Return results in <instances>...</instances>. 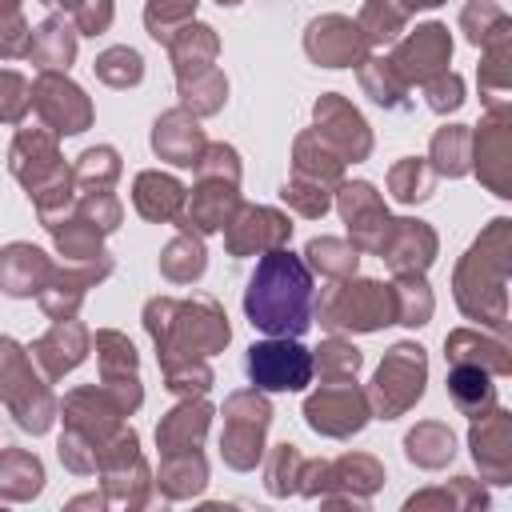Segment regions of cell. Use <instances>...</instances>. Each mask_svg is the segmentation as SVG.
<instances>
[{"instance_id":"cell-1","label":"cell","mask_w":512,"mask_h":512,"mask_svg":"<svg viewBox=\"0 0 512 512\" xmlns=\"http://www.w3.org/2000/svg\"><path fill=\"white\" fill-rule=\"evenodd\" d=\"M244 312L268 336H300L312 324V272L288 248H268L248 280Z\"/></svg>"},{"instance_id":"cell-2","label":"cell","mask_w":512,"mask_h":512,"mask_svg":"<svg viewBox=\"0 0 512 512\" xmlns=\"http://www.w3.org/2000/svg\"><path fill=\"white\" fill-rule=\"evenodd\" d=\"M244 368H248L252 388H264V392H300L312 380L316 360H312V352L304 344H296V336H276V340L252 344Z\"/></svg>"},{"instance_id":"cell-3","label":"cell","mask_w":512,"mask_h":512,"mask_svg":"<svg viewBox=\"0 0 512 512\" xmlns=\"http://www.w3.org/2000/svg\"><path fill=\"white\" fill-rule=\"evenodd\" d=\"M396 320V296L392 288L376 284V280H348L344 288H336L324 304V324L328 328H356V332H372L380 324Z\"/></svg>"},{"instance_id":"cell-4","label":"cell","mask_w":512,"mask_h":512,"mask_svg":"<svg viewBox=\"0 0 512 512\" xmlns=\"http://www.w3.org/2000/svg\"><path fill=\"white\" fill-rule=\"evenodd\" d=\"M420 392H424V348H416V344H396V348L388 352V360L380 364L368 400H372V408H376L384 420H392V416H400L408 404H416Z\"/></svg>"},{"instance_id":"cell-5","label":"cell","mask_w":512,"mask_h":512,"mask_svg":"<svg viewBox=\"0 0 512 512\" xmlns=\"http://www.w3.org/2000/svg\"><path fill=\"white\" fill-rule=\"evenodd\" d=\"M224 416H228V424H224V460L232 464V468H252L256 464V456H260V436H264V428H268V404L256 396V392H240V396H232L228 400V408H224Z\"/></svg>"},{"instance_id":"cell-6","label":"cell","mask_w":512,"mask_h":512,"mask_svg":"<svg viewBox=\"0 0 512 512\" xmlns=\"http://www.w3.org/2000/svg\"><path fill=\"white\" fill-rule=\"evenodd\" d=\"M32 104H36V112L52 124V132H84L88 120H92L88 96H84L72 80H64L60 72H52V68H44V72L36 76V84H32Z\"/></svg>"},{"instance_id":"cell-7","label":"cell","mask_w":512,"mask_h":512,"mask_svg":"<svg viewBox=\"0 0 512 512\" xmlns=\"http://www.w3.org/2000/svg\"><path fill=\"white\" fill-rule=\"evenodd\" d=\"M304 416L316 432L324 436H348V432H360L364 420H368V400L348 384V380H332L328 388H320L308 404H304Z\"/></svg>"},{"instance_id":"cell-8","label":"cell","mask_w":512,"mask_h":512,"mask_svg":"<svg viewBox=\"0 0 512 512\" xmlns=\"http://www.w3.org/2000/svg\"><path fill=\"white\" fill-rule=\"evenodd\" d=\"M448 56H452L448 28H444V24H424V28H416V32L400 44V52H396L392 68L400 72V80H404V84H412V80L428 84L432 76H440V72H444Z\"/></svg>"},{"instance_id":"cell-9","label":"cell","mask_w":512,"mask_h":512,"mask_svg":"<svg viewBox=\"0 0 512 512\" xmlns=\"http://www.w3.org/2000/svg\"><path fill=\"white\" fill-rule=\"evenodd\" d=\"M340 212L348 220V232H352L356 248H380V240H384L392 220H388V212H384V204H380L372 184H360V180L344 184L340 188Z\"/></svg>"},{"instance_id":"cell-10","label":"cell","mask_w":512,"mask_h":512,"mask_svg":"<svg viewBox=\"0 0 512 512\" xmlns=\"http://www.w3.org/2000/svg\"><path fill=\"white\" fill-rule=\"evenodd\" d=\"M316 136L324 144H336L344 160H360L368 152V132H364V120L356 108H348L340 96H324L316 104Z\"/></svg>"},{"instance_id":"cell-11","label":"cell","mask_w":512,"mask_h":512,"mask_svg":"<svg viewBox=\"0 0 512 512\" xmlns=\"http://www.w3.org/2000/svg\"><path fill=\"white\" fill-rule=\"evenodd\" d=\"M376 252L388 256L396 272H424L436 256V236L420 220H392Z\"/></svg>"},{"instance_id":"cell-12","label":"cell","mask_w":512,"mask_h":512,"mask_svg":"<svg viewBox=\"0 0 512 512\" xmlns=\"http://www.w3.org/2000/svg\"><path fill=\"white\" fill-rule=\"evenodd\" d=\"M364 48V32L344 20V16H324L308 28V56L320 60L324 68H344L360 56Z\"/></svg>"},{"instance_id":"cell-13","label":"cell","mask_w":512,"mask_h":512,"mask_svg":"<svg viewBox=\"0 0 512 512\" xmlns=\"http://www.w3.org/2000/svg\"><path fill=\"white\" fill-rule=\"evenodd\" d=\"M224 228H228V248L236 256H244L252 248H280L288 240V232H292V224L272 208H244Z\"/></svg>"},{"instance_id":"cell-14","label":"cell","mask_w":512,"mask_h":512,"mask_svg":"<svg viewBox=\"0 0 512 512\" xmlns=\"http://www.w3.org/2000/svg\"><path fill=\"white\" fill-rule=\"evenodd\" d=\"M152 148H156L164 160H172V164H196L200 152H204V136H200L196 120H192L184 108H176V112H164V116L156 120V128H152Z\"/></svg>"},{"instance_id":"cell-15","label":"cell","mask_w":512,"mask_h":512,"mask_svg":"<svg viewBox=\"0 0 512 512\" xmlns=\"http://www.w3.org/2000/svg\"><path fill=\"white\" fill-rule=\"evenodd\" d=\"M52 268L44 260L40 248H28V244H12L0 252V288L8 296H32V292H44Z\"/></svg>"},{"instance_id":"cell-16","label":"cell","mask_w":512,"mask_h":512,"mask_svg":"<svg viewBox=\"0 0 512 512\" xmlns=\"http://www.w3.org/2000/svg\"><path fill=\"white\" fill-rule=\"evenodd\" d=\"M476 168H480V180H484L496 196H512V192H508V128H504V112H496V120L480 128V140H476Z\"/></svg>"},{"instance_id":"cell-17","label":"cell","mask_w":512,"mask_h":512,"mask_svg":"<svg viewBox=\"0 0 512 512\" xmlns=\"http://www.w3.org/2000/svg\"><path fill=\"white\" fill-rule=\"evenodd\" d=\"M508 416L504 412H488L480 416V424L472 428V456L480 468H488L496 476V484H504L508 472Z\"/></svg>"},{"instance_id":"cell-18","label":"cell","mask_w":512,"mask_h":512,"mask_svg":"<svg viewBox=\"0 0 512 512\" xmlns=\"http://www.w3.org/2000/svg\"><path fill=\"white\" fill-rule=\"evenodd\" d=\"M32 352H36V360L48 368V376L56 380V376H64L68 368L80 364V356H84V328H80L76 320H60Z\"/></svg>"},{"instance_id":"cell-19","label":"cell","mask_w":512,"mask_h":512,"mask_svg":"<svg viewBox=\"0 0 512 512\" xmlns=\"http://www.w3.org/2000/svg\"><path fill=\"white\" fill-rule=\"evenodd\" d=\"M448 392L456 400V408H464L468 416H484L496 404V388L488 384V368L480 364H452L448 372Z\"/></svg>"},{"instance_id":"cell-20","label":"cell","mask_w":512,"mask_h":512,"mask_svg":"<svg viewBox=\"0 0 512 512\" xmlns=\"http://www.w3.org/2000/svg\"><path fill=\"white\" fill-rule=\"evenodd\" d=\"M132 200H136V208H140L148 220H172V216L180 212V204H184V188H180L172 176L140 172Z\"/></svg>"},{"instance_id":"cell-21","label":"cell","mask_w":512,"mask_h":512,"mask_svg":"<svg viewBox=\"0 0 512 512\" xmlns=\"http://www.w3.org/2000/svg\"><path fill=\"white\" fill-rule=\"evenodd\" d=\"M232 208H236V184H224V180L204 176V184L192 192L188 220H192L200 232H216L220 224H228V212H232Z\"/></svg>"},{"instance_id":"cell-22","label":"cell","mask_w":512,"mask_h":512,"mask_svg":"<svg viewBox=\"0 0 512 512\" xmlns=\"http://www.w3.org/2000/svg\"><path fill=\"white\" fill-rule=\"evenodd\" d=\"M72 52H76V40H72V32H68V24L64 20H44L36 32H32V40H28V48H24V56H32L36 64H44V68H68V60H72Z\"/></svg>"},{"instance_id":"cell-23","label":"cell","mask_w":512,"mask_h":512,"mask_svg":"<svg viewBox=\"0 0 512 512\" xmlns=\"http://www.w3.org/2000/svg\"><path fill=\"white\" fill-rule=\"evenodd\" d=\"M204 428H208V404H180L164 424H160V448H164V456L168 452H188V448H196V440L204 436Z\"/></svg>"},{"instance_id":"cell-24","label":"cell","mask_w":512,"mask_h":512,"mask_svg":"<svg viewBox=\"0 0 512 512\" xmlns=\"http://www.w3.org/2000/svg\"><path fill=\"white\" fill-rule=\"evenodd\" d=\"M40 460L28 456V452H4L0 456V492L12 496V500H24V496H36L40 492Z\"/></svg>"},{"instance_id":"cell-25","label":"cell","mask_w":512,"mask_h":512,"mask_svg":"<svg viewBox=\"0 0 512 512\" xmlns=\"http://www.w3.org/2000/svg\"><path fill=\"white\" fill-rule=\"evenodd\" d=\"M160 480L168 488V496H188V492H200L204 488V460L196 448L188 452H168L164 456V468H160Z\"/></svg>"},{"instance_id":"cell-26","label":"cell","mask_w":512,"mask_h":512,"mask_svg":"<svg viewBox=\"0 0 512 512\" xmlns=\"http://www.w3.org/2000/svg\"><path fill=\"white\" fill-rule=\"evenodd\" d=\"M408 456L424 468H436L444 460H452V432L440 424H420L416 432H408Z\"/></svg>"},{"instance_id":"cell-27","label":"cell","mask_w":512,"mask_h":512,"mask_svg":"<svg viewBox=\"0 0 512 512\" xmlns=\"http://www.w3.org/2000/svg\"><path fill=\"white\" fill-rule=\"evenodd\" d=\"M392 296H396V320L400 324H424L428 320L432 296L416 272H400V288H392Z\"/></svg>"},{"instance_id":"cell-28","label":"cell","mask_w":512,"mask_h":512,"mask_svg":"<svg viewBox=\"0 0 512 512\" xmlns=\"http://www.w3.org/2000/svg\"><path fill=\"white\" fill-rule=\"evenodd\" d=\"M468 132L456 124V128H444V132H436V140H432V160H436V172H444V176H460L464 168H468Z\"/></svg>"},{"instance_id":"cell-29","label":"cell","mask_w":512,"mask_h":512,"mask_svg":"<svg viewBox=\"0 0 512 512\" xmlns=\"http://www.w3.org/2000/svg\"><path fill=\"white\" fill-rule=\"evenodd\" d=\"M160 268H164V276L168 280H192V276H200L204 272V248L196 244V240H188V236H180V240H172L168 244V252H164V260H160Z\"/></svg>"},{"instance_id":"cell-30","label":"cell","mask_w":512,"mask_h":512,"mask_svg":"<svg viewBox=\"0 0 512 512\" xmlns=\"http://www.w3.org/2000/svg\"><path fill=\"white\" fill-rule=\"evenodd\" d=\"M96 76L104 84H112V88H128V84H136L144 76V68H140V56L132 48H108L96 60Z\"/></svg>"},{"instance_id":"cell-31","label":"cell","mask_w":512,"mask_h":512,"mask_svg":"<svg viewBox=\"0 0 512 512\" xmlns=\"http://www.w3.org/2000/svg\"><path fill=\"white\" fill-rule=\"evenodd\" d=\"M404 16L408 12L400 4H392V0H368V8L360 16V32H364V40H392L400 32Z\"/></svg>"},{"instance_id":"cell-32","label":"cell","mask_w":512,"mask_h":512,"mask_svg":"<svg viewBox=\"0 0 512 512\" xmlns=\"http://www.w3.org/2000/svg\"><path fill=\"white\" fill-rule=\"evenodd\" d=\"M192 8H196V0H148V32L168 44L172 28L184 24L192 16Z\"/></svg>"},{"instance_id":"cell-33","label":"cell","mask_w":512,"mask_h":512,"mask_svg":"<svg viewBox=\"0 0 512 512\" xmlns=\"http://www.w3.org/2000/svg\"><path fill=\"white\" fill-rule=\"evenodd\" d=\"M388 184H392V192H396L404 204L424 200V196L432 192V176H428V168H424L420 160H404V164H396L392 176H388Z\"/></svg>"},{"instance_id":"cell-34","label":"cell","mask_w":512,"mask_h":512,"mask_svg":"<svg viewBox=\"0 0 512 512\" xmlns=\"http://www.w3.org/2000/svg\"><path fill=\"white\" fill-rule=\"evenodd\" d=\"M308 256L316 268H324L328 276H352L356 272V248L340 244V240H312Z\"/></svg>"},{"instance_id":"cell-35","label":"cell","mask_w":512,"mask_h":512,"mask_svg":"<svg viewBox=\"0 0 512 512\" xmlns=\"http://www.w3.org/2000/svg\"><path fill=\"white\" fill-rule=\"evenodd\" d=\"M360 368V352L352 344H340V340H328L320 348V372L332 376V380H352Z\"/></svg>"},{"instance_id":"cell-36","label":"cell","mask_w":512,"mask_h":512,"mask_svg":"<svg viewBox=\"0 0 512 512\" xmlns=\"http://www.w3.org/2000/svg\"><path fill=\"white\" fill-rule=\"evenodd\" d=\"M28 104H32V96H28L24 76H16V72H0V120L16 124V120L24 116Z\"/></svg>"},{"instance_id":"cell-37","label":"cell","mask_w":512,"mask_h":512,"mask_svg":"<svg viewBox=\"0 0 512 512\" xmlns=\"http://www.w3.org/2000/svg\"><path fill=\"white\" fill-rule=\"evenodd\" d=\"M288 204H296L304 216H320L324 208H328V196H324V188L316 184V180H296V184H284V192H280Z\"/></svg>"},{"instance_id":"cell-38","label":"cell","mask_w":512,"mask_h":512,"mask_svg":"<svg viewBox=\"0 0 512 512\" xmlns=\"http://www.w3.org/2000/svg\"><path fill=\"white\" fill-rule=\"evenodd\" d=\"M424 92H428V104L436 108V112H444V108H456L460 100H464V88H460V76H432L428 84H424Z\"/></svg>"},{"instance_id":"cell-39","label":"cell","mask_w":512,"mask_h":512,"mask_svg":"<svg viewBox=\"0 0 512 512\" xmlns=\"http://www.w3.org/2000/svg\"><path fill=\"white\" fill-rule=\"evenodd\" d=\"M76 24L80 32H104L112 24V0H76Z\"/></svg>"},{"instance_id":"cell-40","label":"cell","mask_w":512,"mask_h":512,"mask_svg":"<svg viewBox=\"0 0 512 512\" xmlns=\"http://www.w3.org/2000/svg\"><path fill=\"white\" fill-rule=\"evenodd\" d=\"M412 4H416V8H432V4H440V0H400V8H404V12H408Z\"/></svg>"},{"instance_id":"cell-41","label":"cell","mask_w":512,"mask_h":512,"mask_svg":"<svg viewBox=\"0 0 512 512\" xmlns=\"http://www.w3.org/2000/svg\"><path fill=\"white\" fill-rule=\"evenodd\" d=\"M44 4H68V0H44Z\"/></svg>"}]
</instances>
